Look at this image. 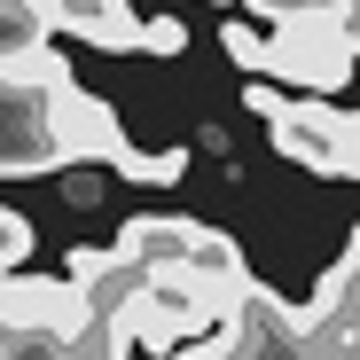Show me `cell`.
Here are the masks:
<instances>
[{
    "label": "cell",
    "instance_id": "cell-6",
    "mask_svg": "<svg viewBox=\"0 0 360 360\" xmlns=\"http://www.w3.org/2000/svg\"><path fill=\"white\" fill-rule=\"evenodd\" d=\"M32 47H47V8L39 0H0V63H16Z\"/></svg>",
    "mask_w": 360,
    "mask_h": 360
},
{
    "label": "cell",
    "instance_id": "cell-8",
    "mask_svg": "<svg viewBox=\"0 0 360 360\" xmlns=\"http://www.w3.org/2000/svg\"><path fill=\"white\" fill-rule=\"evenodd\" d=\"M24 259H32V219L0 204V274H16Z\"/></svg>",
    "mask_w": 360,
    "mask_h": 360
},
{
    "label": "cell",
    "instance_id": "cell-4",
    "mask_svg": "<svg viewBox=\"0 0 360 360\" xmlns=\"http://www.w3.org/2000/svg\"><path fill=\"white\" fill-rule=\"evenodd\" d=\"M0 321H16L24 337L71 352V345H94V314L71 282H39V274H0Z\"/></svg>",
    "mask_w": 360,
    "mask_h": 360
},
{
    "label": "cell",
    "instance_id": "cell-9",
    "mask_svg": "<svg viewBox=\"0 0 360 360\" xmlns=\"http://www.w3.org/2000/svg\"><path fill=\"white\" fill-rule=\"evenodd\" d=\"M219 47H227V63H235V71H266V39H259L243 16H235V24L219 32Z\"/></svg>",
    "mask_w": 360,
    "mask_h": 360
},
{
    "label": "cell",
    "instance_id": "cell-1",
    "mask_svg": "<svg viewBox=\"0 0 360 360\" xmlns=\"http://www.w3.org/2000/svg\"><path fill=\"white\" fill-rule=\"evenodd\" d=\"M243 110L266 117V134L290 165L306 172H329V180H360V110H337V102H290L282 86L251 79L243 86Z\"/></svg>",
    "mask_w": 360,
    "mask_h": 360
},
{
    "label": "cell",
    "instance_id": "cell-7",
    "mask_svg": "<svg viewBox=\"0 0 360 360\" xmlns=\"http://www.w3.org/2000/svg\"><path fill=\"white\" fill-rule=\"evenodd\" d=\"M110 172H126V180H141V188H172V180L188 172V149H149V157H141V149H126V157H117Z\"/></svg>",
    "mask_w": 360,
    "mask_h": 360
},
{
    "label": "cell",
    "instance_id": "cell-2",
    "mask_svg": "<svg viewBox=\"0 0 360 360\" xmlns=\"http://www.w3.org/2000/svg\"><path fill=\"white\" fill-rule=\"evenodd\" d=\"M282 329L306 345L314 360H360V227H352V243H345L337 274H321L314 306H306V314L282 306Z\"/></svg>",
    "mask_w": 360,
    "mask_h": 360
},
{
    "label": "cell",
    "instance_id": "cell-3",
    "mask_svg": "<svg viewBox=\"0 0 360 360\" xmlns=\"http://www.w3.org/2000/svg\"><path fill=\"white\" fill-rule=\"evenodd\" d=\"M352 63H360V55L345 47L337 16H297V24H274V39H266V79L306 86L314 102H329L352 79Z\"/></svg>",
    "mask_w": 360,
    "mask_h": 360
},
{
    "label": "cell",
    "instance_id": "cell-5",
    "mask_svg": "<svg viewBox=\"0 0 360 360\" xmlns=\"http://www.w3.org/2000/svg\"><path fill=\"white\" fill-rule=\"evenodd\" d=\"M39 8H47V32H71L110 55H134V39H141V16L126 0H39Z\"/></svg>",
    "mask_w": 360,
    "mask_h": 360
},
{
    "label": "cell",
    "instance_id": "cell-11",
    "mask_svg": "<svg viewBox=\"0 0 360 360\" xmlns=\"http://www.w3.org/2000/svg\"><path fill=\"white\" fill-rule=\"evenodd\" d=\"M259 16H274V24H297V16H345L352 0H251Z\"/></svg>",
    "mask_w": 360,
    "mask_h": 360
},
{
    "label": "cell",
    "instance_id": "cell-10",
    "mask_svg": "<svg viewBox=\"0 0 360 360\" xmlns=\"http://www.w3.org/2000/svg\"><path fill=\"white\" fill-rule=\"evenodd\" d=\"M141 55H180V47H188V24H180V16H141V39H134Z\"/></svg>",
    "mask_w": 360,
    "mask_h": 360
}]
</instances>
